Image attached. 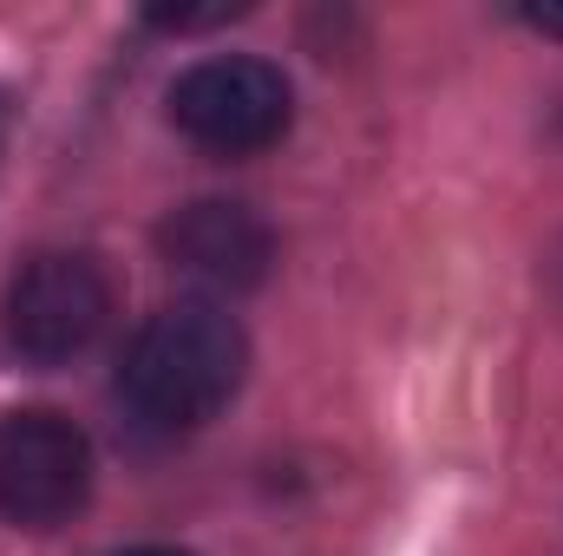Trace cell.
<instances>
[{"instance_id":"obj_8","label":"cell","mask_w":563,"mask_h":556,"mask_svg":"<svg viewBox=\"0 0 563 556\" xmlns=\"http://www.w3.org/2000/svg\"><path fill=\"white\" fill-rule=\"evenodd\" d=\"M125 556H190V551H164V544H144V551H125Z\"/></svg>"},{"instance_id":"obj_9","label":"cell","mask_w":563,"mask_h":556,"mask_svg":"<svg viewBox=\"0 0 563 556\" xmlns=\"http://www.w3.org/2000/svg\"><path fill=\"white\" fill-rule=\"evenodd\" d=\"M0 138H7V105H0Z\"/></svg>"},{"instance_id":"obj_1","label":"cell","mask_w":563,"mask_h":556,"mask_svg":"<svg viewBox=\"0 0 563 556\" xmlns=\"http://www.w3.org/2000/svg\"><path fill=\"white\" fill-rule=\"evenodd\" d=\"M250 341L217 301H170L139 327L119 367V400L144 432H197L243 387Z\"/></svg>"},{"instance_id":"obj_5","label":"cell","mask_w":563,"mask_h":556,"mask_svg":"<svg viewBox=\"0 0 563 556\" xmlns=\"http://www.w3.org/2000/svg\"><path fill=\"white\" fill-rule=\"evenodd\" d=\"M157 249L177 276L203 281L217 294H243L269 276L276 263V236L269 223L250 210V203H230V197H197L184 203L177 216H164L157 230Z\"/></svg>"},{"instance_id":"obj_4","label":"cell","mask_w":563,"mask_h":556,"mask_svg":"<svg viewBox=\"0 0 563 556\" xmlns=\"http://www.w3.org/2000/svg\"><path fill=\"white\" fill-rule=\"evenodd\" d=\"M92 498V445L53 407L0 413V518L20 531H53Z\"/></svg>"},{"instance_id":"obj_7","label":"cell","mask_w":563,"mask_h":556,"mask_svg":"<svg viewBox=\"0 0 563 556\" xmlns=\"http://www.w3.org/2000/svg\"><path fill=\"white\" fill-rule=\"evenodd\" d=\"M518 20H525V26H538L544 40H563V7H525Z\"/></svg>"},{"instance_id":"obj_6","label":"cell","mask_w":563,"mask_h":556,"mask_svg":"<svg viewBox=\"0 0 563 556\" xmlns=\"http://www.w3.org/2000/svg\"><path fill=\"white\" fill-rule=\"evenodd\" d=\"M243 7H203V13H190V7H151V26H164V33H197V26H223V20H236Z\"/></svg>"},{"instance_id":"obj_3","label":"cell","mask_w":563,"mask_h":556,"mask_svg":"<svg viewBox=\"0 0 563 556\" xmlns=\"http://www.w3.org/2000/svg\"><path fill=\"white\" fill-rule=\"evenodd\" d=\"M295 92L269 59H203L170 86V125L217 157H256L288 132Z\"/></svg>"},{"instance_id":"obj_2","label":"cell","mask_w":563,"mask_h":556,"mask_svg":"<svg viewBox=\"0 0 563 556\" xmlns=\"http://www.w3.org/2000/svg\"><path fill=\"white\" fill-rule=\"evenodd\" d=\"M112 314V281L79 249H40L20 276L7 281L0 334L26 367H66L79 360Z\"/></svg>"}]
</instances>
